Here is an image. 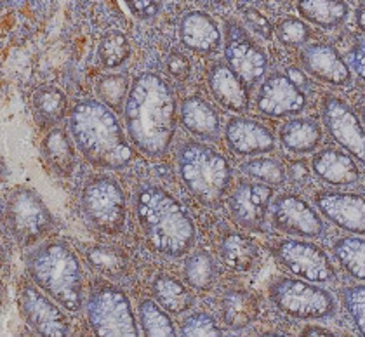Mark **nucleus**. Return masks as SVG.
<instances>
[{"label":"nucleus","mask_w":365,"mask_h":337,"mask_svg":"<svg viewBox=\"0 0 365 337\" xmlns=\"http://www.w3.org/2000/svg\"><path fill=\"white\" fill-rule=\"evenodd\" d=\"M124 117L134 146L150 158L164 157L176 133V98L168 82L150 71L138 75Z\"/></svg>","instance_id":"f257e3e1"},{"label":"nucleus","mask_w":365,"mask_h":337,"mask_svg":"<svg viewBox=\"0 0 365 337\" xmlns=\"http://www.w3.org/2000/svg\"><path fill=\"white\" fill-rule=\"evenodd\" d=\"M68 127L77 148L96 167L118 170L133 160V150L117 117L96 99L77 103Z\"/></svg>","instance_id":"f03ea898"},{"label":"nucleus","mask_w":365,"mask_h":337,"mask_svg":"<svg viewBox=\"0 0 365 337\" xmlns=\"http://www.w3.org/2000/svg\"><path fill=\"white\" fill-rule=\"evenodd\" d=\"M140 226L153 251L169 257L185 256L193 247L197 229L186 209L165 190L150 186L136 198Z\"/></svg>","instance_id":"7ed1b4c3"},{"label":"nucleus","mask_w":365,"mask_h":337,"mask_svg":"<svg viewBox=\"0 0 365 337\" xmlns=\"http://www.w3.org/2000/svg\"><path fill=\"white\" fill-rule=\"evenodd\" d=\"M26 268L37 287L68 311L84 304V271L77 254L63 240H47L26 257Z\"/></svg>","instance_id":"20e7f679"},{"label":"nucleus","mask_w":365,"mask_h":337,"mask_svg":"<svg viewBox=\"0 0 365 337\" xmlns=\"http://www.w3.org/2000/svg\"><path fill=\"white\" fill-rule=\"evenodd\" d=\"M178 167L188 192L205 207H216L232 185L228 160L202 142H186L178 155Z\"/></svg>","instance_id":"39448f33"},{"label":"nucleus","mask_w":365,"mask_h":337,"mask_svg":"<svg viewBox=\"0 0 365 337\" xmlns=\"http://www.w3.org/2000/svg\"><path fill=\"white\" fill-rule=\"evenodd\" d=\"M268 292L273 304L294 318L320 320L336 313L334 297L304 280L279 279L269 285Z\"/></svg>","instance_id":"423d86ee"},{"label":"nucleus","mask_w":365,"mask_h":337,"mask_svg":"<svg viewBox=\"0 0 365 337\" xmlns=\"http://www.w3.org/2000/svg\"><path fill=\"white\" fill-rule=\"evenodd\" d=\"M6 223L18 244L29 247L53 229L54 219L34 190L16 188L7 200Z\"/></svg>","instance_id":"0eeeda50"},{"label":"nucleus","mask_w":365,"mask_h":337,"mask_svg":"<svg viewBox=\"0 0 365 337\" xmlns=\"http://www.w3.org/2000/svg\"><path fill=\"white\" fill-rule=\"evenodd\" d=\"M87 318L98 336L136 337L140 334L129 299L112 285L93 289L87 301Z\"/></svg>","instance_id":"6e6552de"},{"label":"nucleus","mask_w":365,"mask_h":337,"mask_svg":"<svg viewBox=\"0 0 365 337\" xmlns=\"http://www.w3.org/2000/svg\"><path fill=\"white\" fill-rule=\"evenodd\" d=\"M82 211L99 232L110 235L120 232L127 214L124 192L110 177H94L82 192Z\"/></svg>","instance_id":"1a4fd4ad"},{"label":"nucleus","mask_w":365,"mask_h":337,"mask_svg":"<svg viewBox=\"0 0 365 337\" xmlns=\"http://www.w3.org/2000/svg\"><path fill=\"white\" fill-rule=\"evenodd\" d=\"M275 256L291 273L299 279L327 284L336 279V269L322 249L303 240H282L277 244Z\"/></svg>","instance_id":"9d476101"},{"label":"nucleus","mask_w":365,"mask_h":337,"mask_svg":"<svg viewBox=\"0 0 365 337\" xmlns=\"http://www.w3.org/2000/svg\"><path fill=\"white\" fill-rule=\"evenodd\" d=\"M19 309L26 323L37 334L66 336L70 332V323L65 313L31 284H21L19 287Z\"/></svg>","instance_id":"9b49d317"},{"label":"nucleus","mask_w":365,"mask_h":337,"mask_svg":"<svg viewBox=\"0 0 365 337\" xmlns=\"http://www.w3.org/2000/svg\"><path fill=\"white\" fill-rule=\"evenodd\" d=\"M273 226L280 232L303 239H317L324 233L325 224L308 202L296 195H282L273 202Z\"/></svg>","instance_id":"f8f14e48"},{"label":"nucleus","mask_w":365,"mask_h":337,"mask_svg":"<svg viewBox=\"0 0 365 337\" xmlns=\"http://www.w3.org/2000/svg\"><path fill=\"white\" fill-rule=\"evenodd\" d=\"M307 106V98L284 73H272L257 93V110L267 117H287L301 113Z\"/></svg>","instance_id":"ddd939ff"},{"label":"nucleus","mask_w":365,"mask_h":337,"mask_svg":"<svg viewBox=\"0 0 365 337\" xmlns=\"http://www.w3.org/2000/svg\"><path fill=\"white\" fill-rule=\"evenodd\" d=\"M322 118L331 136L359 160H364L362 125L350 106L337 98H327L322 108Z\"/></svg>","instance_id":"4468645a"},{"label":"nucleus","mask_w":365,"mask_h":337,"mask_svg":"<svg viewBox=\"0 0 365 337\" xmlns=\"http://www.w3.org/2000/svg\"><path fill=\"white\" fill-rule=\"evenodd\" d=\"M273 190L267 185L242 183L230 197V211L233 219L244 228L257 229L267 219Z\"/></svg>","instance_id":"2eb2a0df"},{"label":"nucleus","mask_w":365,"mask_h":337,"mask_svg":"<svg viewBox=\"0 0 365 337\" xmlns=\"http://www.w3.org/2000/svg\"><path fill=\"white\" fill-rule=\"evenodd\" d=\"M315 204L319 211L339 228L356 235L364 233V198L360 195L324 192L315 197Z\"/></svg>","instance_id":"dca6fc26"},{"label":"nucleus","mask_w":365,"mask_h":337,"mask_svg":"<svg viewBox=\"0 0 365 337\" xmlns=\"http://www.w3.org/2000/svg\"><path fill=\"white\" fill-rule=\"evenodd\" d=\"M304 70L319 81L336 87H346L351 82V71L339 53L327 43H313L301 54Z\"/></svg>","instance_id":"f3484780"},{"label":"nucleus","mask_w":365,"mask_h":337,"mask_svg":"<svg viewBox=\"0 0 365 337\" xmlns=\"http://www.w3.org/2000/svg\"><path fill=\"white\" fill-rule=\"evenodd\" d=\"M225 59L228 68L247 85L259 82L268 68L267 54L247 38H232L226 43Z\"/></svg>","instance_id":"a211bd4d"},{"label":"nucleus","mask_w":365,"mask_h":337,"mask_svg":"<svg viewBox=\"0 0 365 337\" xmlns=\"http://www.w3.org/2000/svg\"><path fill=\"white\" fill-rule=\"evenodd\" d=\"M225 134L230 150L239 155H259L275 148L272 133L251 118H232L226 125Z\"/></svg>","instance_id":"6ab92c4d"},{"label":"nucleus","mask_w":365,"mask_h":337,"mask_svg":"<svg viewBox=\"0 0 365 337\" xmlns=\"http://www.w3.org/2000/svg\"><path fill=\"white\" fill-rule=\"evenodd\" d=\"M214 99L233 113H244L249 108V94L244 82L225 63H216L207 75Z\"/></svg>","instance_id":"aec40b11"},{"label":"nucleus","mask_w":365,"mask_h":337,"mask_svg":"<svg viewBox=\"0 0 365 337\" xmlns=\"http://www.w3.org/2000/svg\"><path fill=\"white\" fill-rule=\"evenodd\" d=\"M180 37L185 47L193 53L209 54L220 49L221 46V33L216 21L200 11H192L182 16Z\"/></svg>","instance_id":"412c9836"},{"label":"nucleus","mask_w":365,"mask_h":337,"mask_svg":"<svg viewBox=\"0 0 365 337\" xmlns=\"http://www.w3.org/2000/svg\"><path fill=\"white\" fill-rule=\"evenodd\" d=\"M312 167L320 180L332 186H351L360 177L359 167L350 155L334 148H325L317 153Z\"/></svg>","instance_id":"4be33fe9"},{"label":"nucleus","mask_w":365,"mask_h":337,"mask_svg":"<svg viewBox=\"0 0 365 337\" xmlns=\"http://www.w3.org/2000/svg\"><path fill=\"white\" fill-rule=\"evenodd\" d=\"M181 122L188 133L200 140L212 141L220 136L221 118L211 103L200 96H190L182 101Z\"/></svg>","instance_id":"5701e85b"},{"label":"nucleus","mask_w":365,"mask_h":337,"mask_svg":"<svg viewBox=\"0 0 365 337\" xmlns=\"http://www.w3.org/2000/svg\"><path fill=\"white\" fill-rule=\"evenodd\" d=\"M41 152L46 165L53 170L54 174L65 177L73 172L75 150L65 129L58 127V129L51 130V133L43 138Z\"/></svg>","instance_id":"b1692460"},{"label":"nucleus","mask_w":365,"mask_h":337,"mask_svg":"<svg viewBox=\"0 0 365 337\" xmlns=\"http://www.w3.org/2000/svg\"><path fill=\"white\" fill-rule=\"evenodd\" d=\"M257 301L245 289H232L221 297V316L230 328H245L256 320Z\"/></svg>","instance_id":"393cba45"},{"label":"nucleus","mask_w":365,"mask_h":337,"mask_svg":"<svg viewBox=\"0 0 365 337\" xmlns=\"http://www.w3.org/2000/svg\"><path fill=\"white\" fill-rule=\"evenodd\" d=\"M280 141L291 153H312L322 141V129L309 118H292L280 129Z\"/></svg>","instance_id":"a878e982"},{"label":"nucleus","mask_w":365,"mask_h":337,"mask_svg":"<svg viewBox=\"0 0 365 337\" xmlns=\"http://www.w3.org/2000/svg\"><path fill=\"white\" fill-rule=\"evenodd\" d=\"M66 106H68L66 96L54 85L38 87L31 98L35 120L43 129H49L61 122L66 113Z\"/></svg>","instance_id":"bb28decb"},{"label":"nucleus","mask_w":365,"mask_h":337,"mask_svg":"<svg viewBox=\"0 0 365 337\" xmlns=\"http://www.w3.org/2000/svg\"><path fill=\"white\" fill-rule=\"evenodd\" d=\"M221 257H223L226 266L233 271L247 273L259 261V251H257L256 244L247 237L230 233L221 242Z\"/></svg>","instance_id":"cd10ccee"},{"label":"nucleus","mask_w":365,"mask_h":337,"mask_svg":"<svg viewBox=\"0 0 365 337\" xmlns=\"http://www.w3.org/2000/svg\"><path fill=\"white\" fill-rule=\"evenodd\" d=\"M84 256L94 271L112 280L124 275L127 266H129L127 254L122 249L112 247V245H86Z\"/></svg>","instance_id":"c85d7f7f"},{"label":"nucleus","mask_w":365,"mask_h":337,"mask_svg":"<svg viewBox=\"0 0 365 337\" xmlns=\"http://www.w3.org/2000/svg\"><path fill=\"white\" fill-rule=\"evenodd\" d=\"M153 296L162 309L173 315H181L193 306V294L173 276L162 275L153 281Z\"/></svg>","instance_id":"c756f323"},{"label":"nucleus","mask_w":365,"mask_h":337,"mask_svg":"<svg viewBox=\"0 0 365 337\" xmlns=\"http://www.w3.org/2000/svg\"><path fill=\"white\" fill-rule=\"evenodd\" d=\"M297 11L308 21L324 28H336L346 19L348 6L344 2H320V0H304L297 4Z\"/></svg>","instance_id":"7c9ffc66"},{"label":"nucleus","mask_w":365,"mask_h":337,"mask_svg":"<svg viewBox=\"0 0 365 337\" xmlns=\"http://www.w3.org/2000/svg\"><path fill=\"white\" fill-rule=\"evenodd\" d=\"M216 264L207 252L197 251L185 261V280L197 291H209L216 284Z\"/></svg>","instance_id":"2f4dec72"},{"label":"nucleus","mask_w":365,"mask_h":337,"mask_svg":"<svg viewBox=\"0 0 365 337\" xmlns=\"http://www.w3.org/2000/svg\"><path fill=\"white\" fill-rule=\"evenodd\" d=\"M364 240L346 237L334 244V256L339 261V264L346 269L350 275L355 276L356 280L365 279L364 271Z\"/></svg>","instance_id":"473e14b6"},{"label":"nucleus","mask_w":365,"mask_h":337,"mask_svg":"<svg viewBox=\"0 0 365 337\" xmlns=\"http://www.w3.org/2000/svg\"><path fill=\"white\" fill-rule=\"evenodd\" d=\"M127 89H129V78L122 73L103 75L96 82L98 98L101 99L103 105L110 106L113 112H120L124 106V101H127Z\"/></svg>","instance_id":"72a5a7b5"},{"label":"nucleus","mask_w":365,"mask_h":337,"mask_svg":"<svg viewBox=\"0 0 365 337\" xmlns=\"http://www.w3.org/2000/svg\"><path fill=\"white\" fill-rule=\"evenodd\" d=\"M129 53V41L120 31H108L98 46V59L105 68H117L124 65Z\"/></svg>","instance_id":"f704fd0d"},{"label":"nucleus","mask_w":365,"mask_h":337,"mask_svg":"<svg viewBox=\"0 0 365 337\" xmlns=\"http://www.w3.org/2000/svg\"><path fill=\"white\" fill-rule=\"evenodd\" d=\"M140 320L143 332L146 336H174L176 328H174L173 320L162 308H158L152 299H145L140 303Z\"/></svg>","instance_id":"c9c22d12"},{"label":"nucleus","mask_w":365,"mask_h":337,"mask_svg":"<svg viewBox=\"0 0 365 337\" xmlns=\"http://www.w3.org/2000/svg\"><path fill=\"white\" fill-rule=\"evenodd\" d=\"M244 170L252 180L267 186H282L285 183V169L275 158H252L244 165Z\"/></svg>","instance_id":"e433bc0d"},{"label":"nucleus","mask_w":365,"mask_h":337,"mask_svg":"<svg viewBox=\"0 0 365 337\" xmlns=\"http://www.w3.org/2000/svg\"><path fill=\"white\" fill-rule=\"evenodd\" d=\"M277 37L284 46L297 47L304 43L309 38V28L307 23H303L297 18H287L279 23L277 26Z\"/></svg>","instance_id":"4c0bfd02"},{"label":"nucleus","mask_w":365,"mask_h":337,"mask_svg":"<svg viewBox=\"0 0 365 337\" xmlns=\"http://www.w3.org/2000/svg\"><path fill=\"white\" fill-rule=\"evenodd\" d=\"M185 336H221V328L207 313H193L181 325Z\"/></svg>","instance_id":"58836bf2"},{"label":"nucleus","mask_w":365,"mask_h":337,"mask_svg":"<svg viewBox=\"0 0 365 337\" xmlns=\"http://www.w3.org/2000/svg\"><path fill=\"white\" fill-rule=\"evenodd\" d=\"M364 294L365 289L364 285H355L344 291L343 299H344V308L348 309V313L351 315L353 322L356 323L360 332L365 331V318H364Z\"/></svg>","instance_id":"ea45409f"},{"label":"nucleus","mask_w":365,"mask_h":337,"mask_svg":"<svg viewBox=\"0 0 365 337\" xmlns=\"http://www.w3.org/2000/svg\"><path fill=\"white\" fill-rule=\"evenodd\" d=\"M165 68L174 78L178 81H186L190 77V71H192V66H190V61L182 56L181 53H173L165 61Z\"/></svg>","instance_id":"a19ab883"},{"label":"nucleus","mask_w":365,"mask_h":337,"mask_svg":"<svg viewBox=\"0 0 365 337\" xmlns=\"http://www.w3.org/2000/svg\"><path fill=\"white\" fill-rule=\"evenodd\" d=\"M244 19L247 21V25L256 31V33L261 35V37H267V38L272 37V25H269L268 19L264 18V16L257 9H252V7L251 9H245Z\"/></svg>","instance_id":"79ce46f5"},{"label":"nucleus","mask_w":365,"mask_h":337,"mask_svg":"<svg viewBox=\"0 0 365 337\" xmlns=\"http://www.w3.org/2000/svg\"><path fill=\"white\" fill-rule=\"evenodd\" d=\"M127 7L130 9V13L140 19L153 18L158 13V9H160L157 2H148V0H129Z\"/></svg>","instance_id":"37998d69"},{"label":"nucleus","mask_w":365,"mask_h":337,"mask_svg":"<svg viewBox=\"0 0 365 337\" xmlns=\"http://www.w3.org/2000/svg\"><path fill=\"white\" fill-rule=\"evenodd\" d=\"M289 177H291L292 183L296 185H304L309 181V167L304 160H296L289 165L287 169Z\"/></svg>","instance_id":"c03bdc74"},{"label":"nucleus","mask_w":365,"mask_h":337,"mask_svg":"<svg viewBox=\"0 0 365 337\" xmlns=\"http://www.w3.org/2000/svg\"><path fill=\"white\" fill-rule=\"evenodd\" d=\"M348 58H350V66L353 71H356V73L362 77L364 75V47L356 46L355 49L350 51V54H348Z\"/></svg>","instance_id":"a18cd8bd"},{"label":"nucleus","mask_w":365,"mask_h":337,"mask_svg":"<svg viewBox=\"0 0 365 337\" xmlns=\"http://www.w3.org/2000/svg\"><path fill=\"white\" fill-rule=\"evenodd\" d=\"M285 77H287L289 81H291L292 84L297 87V89H299V85L301 87H308V78L304 77L303 71L297 70L296 66H291V68H287V75H285Z\"/></svg>","instance_id":"49530a36"},{"label":"nucleus","mask_w":365,"mask_h":337,"mask_svg":"<svg viewBox=\"0 0 365 337\" xmlns=\"http://www.w3.org/2000/svg\"><path fill=\"white\" fill-rule=\"evenodd\" d=\"M303 334H304V336H309V334H317V336H331V332L325 331V328H320V327H308V328H304Z\"/></svg>","instance_id":"de8ad7c7"},{"label":"nucleus","mask_w":365,"mask_h":337,"mask_svg":"<svg viewBox=\"0 0 365 337\" xmlns=\"http://www.w3.org/2000/svg\"><path fill=\"white\" fill-rule=\"evenodd\" d=\"M364 14H365L364 7L360 6L359 11H356V19H359V26H360V28H364Z\"/></svg>","instance_id":"09e8293b"}]
</instances>
